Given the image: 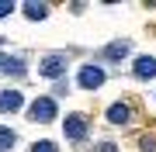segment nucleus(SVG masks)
<instances>
[{"instance_id": "f257e3e1", "label": "nucleus", "mask_w": 156, "mask_h": 152, "mask_svg": "<svg viewBox=\"0 0 156 152\" xmlns=\"http://www.w3.org/2000/svg\"><path fill=\"white\" fill-rule=\"evenodd\" d=\"M104 79H108V69L101 66V62H87V66H80V73H76V86L83 93H97L101 86H104Z\"/></svg>"}, {"instance_id": "f03ea898", "label": "nucleus", "mask_w": 156, "mask_h": 152, "mask_svg": "<svg viewBox=\"0 0 156 152\" xmlns=\"http://www.w3.org/2000/svg\"><path fill=\"white\" fill-rule=\"evenodd\" d=\"M28 121H35V124H52V121H59V104H56V97H35V100L28 104Z\"/></svg>"}, {"instance_id": "7ed1b4c3", "label": "nucleus", "mask_w": 156, "mask_h": 152, "mask_svg": "<svg viewBox=\"0 0 156 152\" xmlns=\"http://www.w3.org/2000/svg\"><path fill=\"white\" fill-rule=\"evenodd\" d=\"M104 121L115 124V128H128V124L139 121V114H135V104L132 100H115L104 107Z\"/></svg>"}, {"instance_id": "20e7f679", "label": "nucleus", "mask_w": 156, "mask_h": 152, "mask_svg": "<svg viewBox=\"0 0 156 152\" xmlns=\"http://www.w3.org/2000/svg\"><path fill=\"white\" fill-rule=\"evenodd\" d=\"M66 66H69V56L66 52H49V56H42L38 59V76L45 79H66Z\"/></svg>"}, {"instance_id": "39448f33", "label": "nucleus", "mask_w": 156, "mask_h": 152, "mask_svg": "<svg viewBox=\"0 0 156 152\" xmlns=\"http://www.w3.org/2000/svg\"><path fill=\"white\" fill-rule=\"evenodd\" d=\"M62 135H66V142H83L90 135V118L87 114H66V121H62Z\"/></svg>"}, {"instance_id": "423d86ee", "label": "nucleus", "mask_w": 156, "mask_h": 152, "mask_svg": "<svg viewBox=\"0 0 156 152\" xmlns=\"http://www.w3.org/2000/svg\"><path fill=\"white\" fill-rule=\"evenodd\" d=\"M128 56H132V42L128 38H115V42H108L97 52V62H125Z\"/></svg>"}, {"instance_id": "0eeeda50", "label": "nucleus", "mask_w": 156, "mask_h": 152, "mask_svg": "<svg viewBox=\"0 0 156 152\" xmlns=\"http://www.w3.org/2000/svg\"><path fill=\"white\" fill-rule=\"evenodd\" d=\"M132 76L139 79V83L156 79V56H135L132 59Z\"/></svg>"}, {"instance_id": "6e6552de", "label": "nucleus", "mask_w": 156, "mask_h": 152, "mask_svg": "<svg viewBox=\"0 0 156 152\" xmlns=\"http://www.w3.org/2000/svg\"><path fill=\"white\" fill-rule=\"evenodd\" d=\"M24 107V93L17 86H4L0 90V114H17Z\"/></svg>"}, {"instance_id": "1a4fd4ad", "label": "nucleus", "mask_w": 156, "mask_h": 152, "mask_svg": "<svg viewBox=\"0 0 156 152\" xmlns=\"http://www.w3.org/2000/svg\"><path fill=\"white\" fill-rule=\"evenodd\" d=\"M21 11L28 21H45L49 17V4H35V0H28V4H21Z\"/></svg>"}, {"instance_id": "9d476101", "label": "nucleus", "mask_w": 156, "mask_h": 152, "mask_svg": "<svg viewBox=\"0 0 156 152\" xmlns=\"http://www.w3.org/2000/svg\"><path fill=\"white\" fill-rule=\"evenodd\" d=\"M14 145H17V131L11 124H0V152H11Z\"/></svg>"}, {"instance_id": "9b49d317", "label": "nucleus", "mask_w": 156, "mask_h": 152, "mask_svg": "<svg viewBox=\"0 0 156 152\" xmlns=\"http://www.w3.org/2000/svg\"><path fill=\"white\" fill-rule=\"evenodd\" d=\"M4 73H7V76H24V73H28V66H24V59H21V56H7Z\"/></svg>"}, {"instance_id": "f8f14e48", "label": "nucleus", "mask_w": 156, "mask_h": 152, "mask_svg": "<svg viewBox=\"0 0 156 152\" xmlns=\"http://www.w3.org/2000/svg\"><path fill=\"white\" fill-rule=\"evenodd\" d=\"M139 152H156V131H142L139 135Z\"/></svg>"}, {"instance_id": "ddd939ff", "label": "nucleus", "mask_w": 156, "mask_h": 152, "mask_svg": "<svg viewBox=\"0 0 156 152\" xmlns=\"http://www.w3.org/2000/svg\"><path fill=\"white\" fill-rule=\"evenodd\" d=\"M28 152H59V149H56V142H49V138H42V142H35V145H31Z\"/></svg>"}, {"instance_id": "4468645a", "label": "nucleus", "mask_w": 156, "mask_h": 152, "mask_svg": "<svg viewBox=\"0 0 156 152\" xmlns=\"http://www.w3.org/2000/svg\"><path fill=\"white\" fill-rule=\"evenodd\" d=\"M52 93L56 97H69V79H56L52 83Z\"/></svg>"}, {"instance_id": "2eb2a0df", "label": "nucleus", "mask_w": 156, "mask_h": 152, "mask_svg": "<svg viewBox=\"0 0 156 152\" xmlns=\"http://www.w3.org/2000/svg\"><path fill=\"white\" fill-rule=\"evenodd\" d=\"M17 11V4H11V0H0V17H11Z\"/></svg>"}, {"instance_id": "dca6fc26", "label": "nucleus", "mask_w": 156, "mask_h": 152, "mask_svg": "<svg viewBox=\"0 0 156 152\" xmlns=\"http://www.w3.org/2000/svg\"><path fill=\"white\" fill-rule=\"evenodd\" d=\"M97 152H118V145H115V142H101Z\"/></svg>"}, {"instance_id": "f3484780", "label": "nucleus", "mask_w": 156, "mask_h": 152, "mask_svg": "<svg viewBox=\"0 0 156 152\" xmlns=\"http://www.w3.org/2000/svg\"><path fill=\"white\" fill-rule=\"evenodd\" d=\"M4 62H7V56H4V52H0V73H4Z\"/></svg>"}]
</instances>
